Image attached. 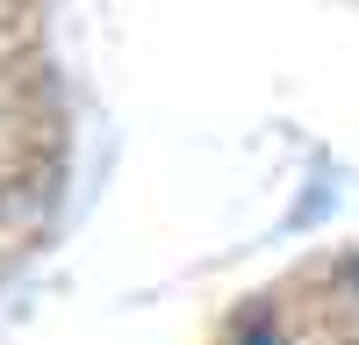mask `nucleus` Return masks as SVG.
I'll return each mask as SVG.
<instances>
[{
    "label": "nucleus",
    "instance_id": "nucleus-1",
    "mask_svg": "<svg viewBox=\"0 0 359 345\" xmlns=\"http://www.w3.org/2000/svg\"><path fill=\"white\" fill-rule=\"evenodd\" d=\"M245 345H273V338H245Z\"/></svg>",
    "mask_w": 359,
    "mask_h": 345
}]
</instances>
